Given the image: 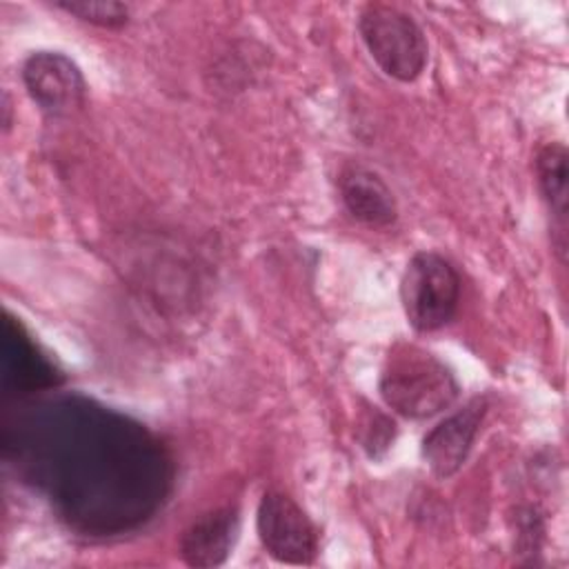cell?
<instances>
[{
  "mask_svg": "<svg viewBox=\"0 0 569 569\" xmlns=\"http://www.w3.org/2000/svg\"><path fill=\"white\" fill-rule=\"evenodd\" d=\"M460 385L453 371L433 353L413 347L396 345L380 373V396L396 413L425 420L456 402Z\"/></svg>",
  "mask_w": 569,
  "mask_h": 569,
  "instance_id": "cell-1",
  "label": "cell"
},
{
  "mask_svg": "<svg viewBox=\"0 0 569 569\" xmlns=\"http://www.w3.org/2000/svg\"><path fill=\"white\" fill-rule=\"evenodd\" d=\"M358 29L369 56L391 78L416 80L427 64V38L398 7L371 2L360 11Z\"/></svg>",
  "mask_w": 569,
  "mask_h": 569,
  "instance_id": "cell-2",
  "label": "cell"
},
{
  "mask_svg": "<svg viewBox=\"0 0 569 569\" xmlns=\"http://www.w3.org/2000/svg\"><path fill=\"white\" fill-rule=\"evenodd\" d=\"M460 298V280L456 269L433 251L416 253L400 280V300L409 325L418 331H436L445 327Z\"/></svg>",
  "mask_w": 569,
  "mask_h": 569,
  "instance_id": "cell-3",
  "label": "cell"
},
{
  "mask_svg": "<svg viewBox=\"0 0 569 569\" xmlns=\"http://www.w3.org/2000/svg\"><path fill=\"white\" fill-rule=\"evenodd\" d=\"M258 536L267 553L287 565H309L318 553V531L302 507L282 491H267L258 505Z\"/></svg>",
  "mask_w": 569,
  "mask_h": 569,
  "instance_id": "cell-4",
  "label": "cell"
},
{
  "mask_svg": "<svg viewBox=\"0 0 569 569\" xmlns=\"http://www.w3.org/2000/svg\"><path fill=\"white\" fill-rule=\"evenodd\" d=\"M22 80L31 100L49 116H67L84 102V78L76 62L58 51H38L24 60Z\"/></svg>",
  "mask_w": 569,
  "mask_h": 569,
  "instance_id": "cell-5",
  "label": "cell"
},
{
  "mask_svg": "<svg viewBox=\"0 0 569 569\" xmlns=\"http://www.w3.org/2000/svg\"><path fill=\"white\" fill-rule=\"evenodd\" d=\"M487 402L473 398L460 411L438 422L422 440V458L438 478L453 476L469 456V449L480 429Z\"/></svg>",
  "mask_w": 569,
  "mask_h": 569,
  "instance_id": "cell-6",
  "label": "cell"
},
{
  "mask_svg": "<svg viewBox=\"0 0 569 569\" xmlns=\"http://www.w3.org/2000/svg\"><path fill=\"white\" fill-rule=\"evenodd\" d=\"M338 189L347 211L369 227H389L398 218L391 189L376 171L362 164L345 167L338 178Z\"/></svg>",
  "mask_w": 569,
  "mask_h": 569,
  "instance_id": "cell-7",
  "label": "cell"
},
{
  "mask_svg": "<svg viewBox=\"0 0 569 569\" xmlns=\"http://www.w3.org/2000/svg\"><path fill=\"white\" fill-rule=\"evenodd\" d=\"M238 533L233 507L213 509L193 520L180 538V556L189 567H218L227 560Z\"/></svg>",
  "mask_w": 569,
  "mask_h": 569,
  "instance_id": "cell-8",
  "label": "cell"
},
{
  "mask_svg": "<svg viewBox=\"0 0 569 569\" xmlns=\"http://www.w3.org/2000/svg\"><path fill=\"white\" fill-rule=\"evenodd\" d=\"M4 385L7 389H40L56 385L53 367L38 356L36 345L24 333L22 325L7 316L4 322Z\"/></svg>",
  "mask_w": 569,
  "mask_h": 569,
  "instance_id": "cell-9",
  "label": "cell"
},
{
  "mask_svg": "<svg viewBox=\"0 0 569 569\" xmlns=\"http://www.w3.org/2000/svg\"><path fill=\"white\" fill-rule=\"evenodd\" d=\"M536 176L540 191L551 209L556 213L560 229H565L567 220V200H569V187H567V149L562 144H545L536 156Z\"/></svg>",
  "mask_w": 569,
  "mask_h": 569,
  "instance_id": "cell-10",
  "label": "cell"
},
{
  "mask_svg": "<svg viewBox=\"0 0 569 569\" xmlns=\"http://www.w3.org/2000/svg\"><path fill=\"white\" fill-rule=\"evenodd\" d=\"M60 9H64L67 13H73L78 16L80 20L84 22H91V24H98V27H109V29H116V27H122L129 18V7L122 4V2H107V0H60L56 2Z\"/></svg>",
  "mask_w": 569,
  "mask_h": 569,
  "instance_id": "cell-11",
  "label": "cell"
}]
</instances>
